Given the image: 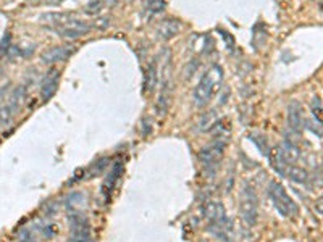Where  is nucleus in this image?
Wrapping results in <instances>:
<instances>
[{
    "mask_svg": "<svg viewBox=\"0 0 323 242\" xmlns=\"http://www.w3.org/2000/svg\"><path fill=\"white\" fill-rule=\"evenodd\" d=\"M42 21L54 29V31L62 36V38L76 39L86 36L91 31V23L81 18L71 17L68 13H47L42 15Z\"/></svg>",
    "mask_w": 323,
    "mask_h": 242,
    "instance_id": "1",
    "label": "nucleus"
},
{
    "mask_svg": "<svg viewBox=\"0 0 323 242\" xmlns=\"http://www.w3.org/2000/svg\"><path fill=\"white\" fill-rule=\"evenodd\" d=\"M221 79H223V71H221L220 67H212L210 70H207L204 73V76L200 78L199 84L194 89V105L197 108H204L209 102L212 100V97L215 95V92L218 91V87L221 86Z\"/></svg>",
    "mask_w": 323,
    "mask_h": 242,
    "instance_id": "2",
    "label": "nucleus"
},
{
    "mask_svg": "<svg viewBox=\"0 0 323 242\" xmlns=\"http://www.w3.org/2000/svg\"><path fill=\"white\" fill-rule=\"evenodd\" d=\"M268 195H270L271 202H273L275 208L283 216L294 218L297 215V211H299L297 205L289 197V194L286 192V189L283 187V184H279V182H276V181H271L270 186H268Z\"/></svg>",
    "mask_w": 323,
    "mask_h": 242,
    "instance_id": "3",
    "label": "nucleus"
},
{
    "mask_svg": "<svg viewBox=\"0 0 323 242\" xmlns=\"http://www.w3.org/2000/svg\"><path fill=\"white\" fill-rule=\"evenodd\" d=\"M239 215L242 221L247 226H254L258 218V207H257V194L250 186H244L241 190V199L238 205Z\"/></svg>",
    "mask_w": 323,
    "mask_h": 242,
    "instance_id": "4",
    "label": "nucleus"
},
{
    "mask_svg": "<svg viewBox=\"0 0 323 242\" xmlns=\"http://www.w3.org/2000/svg\"><path fill=\"white\" fill-rule=\"evenodd\" d=\"M225 141H215L213 144L205 145V147L199 152V160L207 171H217L221 160L225 155Z\"/></svg>",
    "mask_w": 323,
    "mask_h": 242,
    "instance_id": "5",
    "label": "nucleus"
},
{
    "mask_svg": "<svg viewBox=\"0 0 323 242\" xmlns=\"http://www.w3.org/2000/svg\"><path fill=\"white\" fill-rule=\"evenodd\" d=\"M75 50L76 49L73 46H55V47H50V49L44 50L41 55V60L44 63H49V65L65 62L75 54Z\"/></svg>",
    "mask_w": 323,
    "mask_h": 242,
    "instance_id": "6",
    "label": "nucleus"
},
{
    "mask_svg": "<svg viewBox=\"0 0 323 242\" xmlns=\"http://www.w3.org/2000/svg\"><path fill=\"white\" fill-rule=\"evenodd\" d=\"M200 211H202L204 218L209 219L210 224H217V223L226 221V211H225V207H223V203L218 202V200H207V202L202 205V208H200Z\"/></svg>",
    "mask_w": 323,
    "mask_h": 242,
    "instance_id": "7",
    "label": "nucleus"
},
{
    "mask_svg": "<svg viewBox=\"0 0 323 242\" xmlns=\"http://www.w3.org/2000/svg\"><path fill=\"white\" fill-rule=\"evenodd\" d=\"M179 31H181V23L175 18L163 20L159 23V26H157V36H159V39H162V41H168L171 38H175Z\"/></svg>",
    "mask_w": 323,
    "mask_h": 242,
    "instance_id": "8",
    "label": "nucleus"
},
{
    "mask_svg": "<svg viewBox=\"0 0 323 242\" xmlns=\"http://www.w3.org/2000/svg\"><path fill=\"white\" fill-rule=\"evenodd\" d=\"M121 171H123V165H121L120 161H117V163H115L113 168L110 170V174L107 176L105 181H104V184H102V195H104L105 200H109L110 197H112V192H113V189H115V184H117L118 179H120Z\"/></svg>",
    "mask_w": 323,
    "mask_h": 242,
    "instance_id": "9",
    "label": "nucleus"
},
{
    "mask_svg": "<svg viewBox=\"0 0 323 242\" xmlns=\"http://www.w3.org/2000/svg\"><path fill=\"white\" fill-rule=\"evenodd\" d=\"M59 79H60V73L59 71H50L44 79V84H42L41 89V99L42 102L50 100L57 92V87H59Z\"/></svg>",
    "mask_w": 323,
    "mask_h": 242,
    "instance_id": "10",
    "label": "nucleus"
},
{
    "mask_svg": "<svg viewBox=\"0 0 323 242\" xmlns=\"http://www.w3.org/2000/svg\"><path fill=\"white\" fill-rule=\"evenodd\" d=\"M288 124L292 131L299 133L304 126V116H302V108L297 102H291L288 105Z\"/></svg>",
    "mask_w": 323,
    "mask_h": 242,
    "instance_id": "11",
    "label": "nucleus"
},
{
    "mask_svg": "<svg viewBox=\"0 0 323 242\" xmlns=\"http://www.w3.org/2000/svg\"><path fill=\"white\" fill-rule=\"evenodd\" d=\"M268 158H270L271 166H273L281 176H284L286 171H288V168H289V163H288V160H286V157L283 155L281 147H278V145L276 147H271L268 152Z\"/></svg>",
    "mask_w": 323,
    "mask_h": 242,
    "instance_id": "12",
    "label": "nucleus"
},
{
    "mask_svg": "<svg viewBox=\"0 0 323 242\" xmlns=\"http://www.w3.org/2000/svg\"><path fill=\"white\" fill-rule=\"evenodd\" d=\"M157 86H159V67L157 62H150L144 75V92L152 94Z\"/></svg>",
    "mask_w": 323,
    "mask_h": 242,
    "instance_id": "13",
    "label": "nucleus"
},
{
    "mask_svg": "<svg viewBox=\"0 0 323 242\" xmlns=\"http://www.w3.org/2000/svg\"><path fill=\"white\" fill-rule=\"evenodd\" d=\"M217 121H218L217 110H209V112H205L199 116V120L196 123V129L200 131V133H209L215 124H217Z\"/></svg>",
    "mask_w": 323,
    "mask_h": 242,
    "instance_id": "14",
    "label": "nucleus"
},
{
    "mask_svg": "<svg viewBox=\"0 0 323 242\" xmlns=\"http://www.w3.org/2000/svg\"><path fill=\"white\" fill-rule=\"evenodd\" d=\"M281 147V152H283V155L286 157V160H288V163H296V161L300 158V150L296 147V144H294L292 141H289L288 137L284 139L283 144L279 145Z\"/></svg>",
    "mask_w": 323,
    "mask_h": 242,
    "instance_id": "15",
    "label": "nucleus"
},
{
    "mask_svg": "<svg viewBox=\"0 0 323 242\" xmlns=\"http://www.w3.org/2000/svg\"><path fill=\"white\" fill-rule=\"evenodd\" d=\"M286 174H288V178L294 182H299V184H304V182L308 181V173L307 170H304V168H300L297 165H289L288 168V171H286Z\"/></svg>",
    "mask_w": 323,
    "mask_h": 242,
    "instance_id": "16",
    "label": "nucleus"
},
{
    "mask_svg": "<svg viewBox=\"0 0 323 242\" xmlns=\"http://www.w3.org/2000/svg\"><path fill=\"white\" fill-rule=\"evenodd\" d=\"M18 110L13 108L9 102H0V128L2 126H7V124H10L13 116L17 115Z\"/></svg>",
    "mask_w": 323,
    "mask_h": 242,
    "instance_id": "17",
    "label": "nucleus"
},
{
    "mask_svg": "<svg viewBox=\"0 0 323 242\" xmlns=\"http://www.w3.org/2000/svg\"><path fill=\"white\" fill-rule=\"evenodd\" d=\"M34 228H36V231H38V232L41 234V237H42V239H47V240L54 239V237H55V234L59 232V228H57V224H54V223L36 224Z\"/></svg>",
    "mask_w": 323,
    "mask_h": 242,
    "instance_id": "18",
    "label": "nucleus"
},
{
    "mask_svg": "<svg viewBox=\"0 0 323 242\" xmlns=\"http://www.w3.org/2000/svg\"><path fill=\"white\" fill-rule=\"evenodd\" d=\"M107 166H109V158H107V157L96 160L94 163H92V165L89 166L88 174H86V179H91V178H94V176H97V174H100V173H104Z\"/></svg>",
    "mask_w": 323,
    "mask_h": 242,
    "instance_id": "19",
    "label": "nucleus"
},
{
    "mask_svg": "<svg viewBox=\"0 0 323 242\" xmlns=\"http://www.w3.org/2000/svg\"><path fill=\"white\" fill-rule=\"evenodd\" d=\"M249 139L252 141L258 150H260L263 155H268V152H270V147H268V141H267V137H265V134H260V133H250L249 134Z\"/></svg>",
    "mask_w": 323,
    "mask_h": 242,
    "instance_id": "20",
    "label": "nucleus"
},
{
    "mask_svg": "<svg viewBox=\"0 0 323 242\" xmlns=\"http://www.w3.org/2000/svg\"><path fill=\"white\" fill-rule=\"evenodd\" d=\"M167 0H146L144 2V10L150 15H157L165 10Z\"/></svg>",
    "mask_w": 323,
    "mask_h": 242,
    "instance_id": "21",
    "label": "nucleus"
},
{
    "mask_svg": "<svg viewBox=\"0 0 323 242\" xmlns=\"http://www.w3.org/2000/svg\"><path fill=\"white\" fill-rule=\"evenodd\" d=\"M84 199H86V195L83 192H73L71 195L67 197V205H68V208L71 210H75L78 205H81L84 203Z\"/></svg>",
    "mask_w": 323,
    "mask_h": 242,
    "instance_id": "22",
    "label": "nucleus"
},
{
    "mask_svg": "<svg viewBox=\"0 0 323 242\" xmlns=\"http://www.w3.org/2000/svg\"><path fill=\"white\" fill-rule=\"evenodd\" d=\"M91 234L89 229L84 231H73V236L68 239V242H91Z\"/></svg>",
    "mask_w": 323,
    "mask_h": 242,
    "instance_id": "23",
    "label": "nucleus"
},
{
    "mask_svg": "<svg viewBox=\"0 0 323 242\" xmlns=\"http://www.w3.org/2000/svg\"><path fill=\"white\" fill-rule=\"evenodd\" d=\"M18 242H36L34 232L28 228H23L18 232Z\"/></svg>",
    "mask_w": 323,
    "mask_h": 242,
    "instance_id": "24",
    "label": "nucleus"
},
{
    "mask_svg": "<svg viewBox=\"0 0 323 242\" xmlns=\"http://www.w3.org/2000/svg\"><path fill=\"white\" fill-rule=\"evenodd\" d=\"M312 113L315 116V120H317L320 124H323V108L321 107H313L312 108Z\"/></svg>",
    "mask_w": 323,
    "mask_h": 242,
    "instance_id": "25",
    "label": "nucleus"
},
{
    "mask_svg": "<svg viewBox=\"0 0 323 242\" xmlns=\"http://www.w3.org/2000/svg\"><path fill=\"white\" fill-rule=\"evenodd\" d=\"M315 210H317L320 215H323V199L315 203Z\"/></svg>",
    "mask_w": 323,
    "mask_h": 242,
    "instance_id": "26",
    "label": "nucleus"
},
{
    "mask_svg": "<svg viewBox=\"0 0 323 242\" xmlns=\"http://www.w3.org/2000/svg\"><path fill=\"white\" fill-rule=\"evenodd\" d=\"M44 2H50V4H52V2H60V0H44Z\"/></svg>",
    "mask_w": 323,
    "mask_h": 242,
    "instance_id": "27",
    "label": "nucleus"
}]
</instances>
